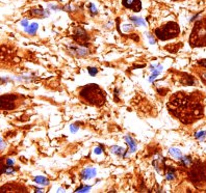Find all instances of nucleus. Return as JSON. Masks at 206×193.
Segmentation results:
<instances>
[{"instance_id": "1", "label": "nucleus", "mask_w": 206, "mask_h": 193, "mask_svg": "<svg viewBox=\"0 0 206 193\" xmlns=\"http://www.w3.org/2000/svg\"><path fill=\"white\" fill-rule=\"evenodd\" d=\"M204 100L205 93L199 90L194 93L178 91L170 97L168 111L182 124L190 125L203 117Z\"/></svg>"}, {"instance_id": "2", "label": "nucleus", "mask_w": 206, "mask_h": 193, "mask_svg": "<svg viewBox=\"0 0 206 193\" xmlns=\"http://www.w3.org/2000/svg\"><path fill=\"white\" fill-rule=\"evenodd\" d=\"M79 97L88 104L97 107L104 105L106 101V95L104 90L97 84H88L83 86L79 91Z\"/></svg>"}, {"instance_id": "3", "label": "nucleus", "mask_w": 206, "mask_h": 193, "mask_svg": "<svg viewBox=\"0 0 206 193\" xmlns=\"http://www.w3.org/2000/svg\"><path fill=\"white\" fill-rule=\"evenodd\" d=\"M188 180L196 188L204 190L206 189V164L201 161L193 162L188 173Z\"/></svg>"}, {"instance_id": "4", "label": "nucleus", "mask_w": 206, "mask_h": 193, "mask_svg": "<svg viewBox=\"0 0 206 193\" xmlns=\"http://www.w3.org/2000/svg\"><path fill=\"white\" fill-rule=\"evenodd\" d=\"M190 45L193 48L206 47V17L194 24L190 35Z\"/></svg>"}, {"instance_id": "5", "label": "nucleus", "mask_w": 206, "mask_h": 193, "mask_svg": "<svg viewBox=\"0 0 206 193\" xmlns=\"http://www.w3.org/2000/svg\"><path fill=\"white\" fill-rule=\"evenodd\" d=\"M156 38L160 41H168L177 38L180 33V28L177 22L170 21L168 23L164 24L160 27H157L154 30Z\"/></svg>"}, {"instance_id": "6", "label": "nucleus", "mask_w": 206, "mask_h": 193, "mask_svg": "<svg viewBox=\"0 0 206 193\" xmlns=\"http://www.w3.org/2000/svg\"><path fill=\"white\" fill-rule=\"evenodd\" d=\"M18 95H1V108L3 110H14L21 105L23 100Z\"/></svg>"}, {"instance_id": "7", "label": "nucleus", "mask_w": 206, "mask_h": 193, "mask_svg": "<svg viewBox=\"0 0 206 193\" xmlns=\"http://www.w3.org/2000/svg\"><path fill=\"white\" fill-rule=\"evenodd\" d=\"M122 4L124 8L138 13L142 10V2L141 0H122Z\"/></svg>"}, {"instance_id": "8", "label": "nucleus", "mask_w": 206, "mask_h": 193, "mask_svg": "<svg viewBox=\"0 0 206 193\" xmlns=\"http://www.w3.org/2000/svg\"><path fill=\"white\" fill-rule=\"evenodd\" d=\"M73 39L76 42H78V43H82V42H86L89 40V35H88V33H86V31L84 29L78 27V28H76Z\"/></svg>"}, {"instance_id": "9", "label": "nucleus", "mask_w": 206, "mask_h": 193, "mask_svg": "<svg viewBox=\"0 0 206 193\" xmlns=\"http://www.w3.org/2000/svg\"><path fill=\"white\" fill-rule=\"evenodd\" d=\"M179 82L183 85H196L197 82H196L195 78L193 76H190L188 74H181L180 75V79Z\"/></svg>"}, {"instance_id": "10", "label": "nucleus", "mask_w": 206, "mask_h": 193, "mask_svg": "<svg viewBox=\"0 0 206 193\" xmlns=\"http://www.w3.org/2000/svg\"><path fill=\"white\" fill-rule=\"evenodd\" d=\"M29 15L32 17H38V18H46L49 13L47 10H44L43 8H31L29 12Z\"/></svg>"}, {"instance_id": "11", "label": "nucleus", "mask_w": 206, "mask_h": 193, "mask_svg": "<svg viewBox=\"0 0 206 193\" xmlns=\"http://www.w3.org/2000/svg\"><path fill=\"white\" fill-rule=\"evenodd\" d=\"M96 175V169L92 167H88L80 173V177L82 180H90V179L94 178Z\"/></svg>"}, {"instance_id": "12", "label": "nucleus", "mask_w": 206, "mask_h": 193, "mask_svg": "<svg viewBox=\"0 0 206 193\" xmlns=\"http://www.w3.org/2000/svg\"><path fill=\"white\" fill-rule=\"evenodd\" d=\"M164 168H166V178H167V180H174L176 178V169L172 167V166H166V165H164Z\"/></svg>"}, {"instance_id": "13", "label": "nucleus", "mask_w": 206, "mask_h": 193, "mask_svg": "<svg viewBox=\"0 0 206 193\" xmlns=\"http://www.w3.org/2000/svg\"><path fill=\"white\" fill-rule=\"evenodd\" d=\"M125 142L129 145V149H130V153H134L136 151V140L133 138H131L130 136H125Z\"/></svg>"}, {"instance_id": "14", "label": "nucleus", "mask_w": 206, "mask_h": 193, "mask_svg": "<svg viewBox=\"0 0 206 193\" xmlns=\"http://www.w3.org/2000/svg\"><path fill=\"white\" fill-rule=\"evenodd\" d=\"M151 70L153 71V74H152L151 77L149 78V81H150V82H152V81H153V80L155 79L157 76H158L159 73H160V71L162 70V67L160 65V64H158V65H157V68H155L154 65H151Z\"/></svg>"}, {"instance_id": "15", "label": "nucleus", "mask_w": 206, "mask_h": 193, "mask_svg": "<svg viewBox=\"0 0 206 193\" xmlns=\"http://www.w3.org/2000/svg\"><path fill=\"white\" fill-rule=\"evenodd\" d=\"M130 20L132 21L134 25L136 26H145L146 25V21L144 20L143 18H140V17H130Z\"/></svg>"}, {"instance_id": "16", "label": "nucleus", "mask_w": 206, "mask_h": 193, "mask_svg": "<svg viewBox=\"0 0 206 193\" xmlns=\"http://www.w3.org/2000/svg\"><path fill=\"white\" fill-rule=\"evenodd\" d=\"M181 166H184V167H190L192 164H193V159L190 157H182L181 158Z\"/></svg>"}, {"instance_id": "17", "label": "nucleus", "mask_w": 206, "mask_h": 193, "mask_svg": "<svg viewBox=\"0 0 206 193\" xmlns=\"http://www.w3.org/2000/svg\"><path fill=\"white\" fill-rule=\"evenodd\" d=\"M169 153L170 155H172L173 157L176 158V159H181L182 158V154H181V152H180L178 149H175V147H172V149H169Z\"/></svg>"}, {"instance_id": "18", "label": "nucleus", "mask_w": 206, "mask_h": 193, "mask_svg": "<svg viewBox=\"0 0 206 193\" xmlns=\"http://www.w3.org/2000/svg\"><path fill=\"white\" fill-rule=\"evenodd\" d=\"M200 68L201 69L196 70V73L199 75V77L201 78V80L206 84V69H204V68H202V67H200Z\"/></svg>"}, {"instance_id": "19", "label": "nucleus", "mask_w": 206, "mask_h": 193, "mask_svg": "<svg viewBox=\"0 0 206 193\" xmlns=\"http://www.w3.org/2000/svg\"><path fill=\"white\" fill-rule=\"evenodd\" d=\"M38 30V24L37 23H32L31 25H29L28 27L25 28V31L29 34H36Z\"/></svg>"}, {"instance_id": "20", "label": "nucleus", "mask_w": 206, "mask_h": 193, "mask_svg": "<svg viewBox=\"0 0 206 193\" xmlns=\"http://www.w3.org/2000/svg\"><path fill=\"white\" fill-rule=\"evenodd\" d=\"M34 182L38 184H41V185H45V186L49 185L48 179L44 178V177H36V178H34Z\"/></svg>"}, {"instance_id": "21", "label": "nucleus", "mask_w": 206, "mask_h": 193, "mask_svg": "<svg viewBox=\"0 0 206 193\" xmlns=\"http://www.w3.org/2000/svg\"><path fill=\"white\" fill-rule=\"evenodd\" d=\"M16 170L14 169L13 166L11 165H4L2 167V173H8V175H11V173H14Z\"/></svg>"}, {"instance_id": "22", "label": "nucleus", "mask_w": 206, "mask_h": 193, "mask_svg": "<svg viewBox=\"0 0 206 193\" xmlns=\"http://www.w3.org/2000/svg\"><path fill=\"white\" fill-rule=\"evenodd\" d=\"M112 152L114 153V154L118 155V156H122L123 152H124V149H123L122 147H120L114 145V147H112Z\"/></svg>"}, {"instance_id": "23", "label": "nucleus", "mask_w": 206, "mask_h": 193, "mask_svg": "<svg viewBox=\"0 0 206 193\" xmlns=\"http://www.w3.org/2000/svg\"><path fill=\"white\" fill-rule=\"evenodd\" d=\"M73 50H75L77 55H86L88 54V51H86L84 48H80V47H71Z\"/></svg>"}, {"instance_id": "24", "label": "nucleus", "mask_w": 206, "mask_h": 193, "mask_svg": "<svg viewBox=\"0 0 206 193\" xmlns=\"http://www.w3.org/2000/svg\"><path fill=\"white\" fill-rule=\"evenodd\" d=\"M205 135H206V132L205 131H199V132H196V133H195V137L197 139H200V140L204 139Z\"/></svg>"}, {"instance_id": "25", "label": "nucleus", "mask_w": 206, "mask_h": 193, "mask_svg": "<svg viewBox=\"0 0 206 193\" xmlns=\"http://www.w3.org/2000/svg\"><path fill=\"white\" fill-rule=\"evenodd\" d=\"M88 71H89V73H90L91 76H95V75L98 73V69H97V68H89Z\"/></svg>"}, {"instance_id": "26", "label": "nucleus", "mask_w": 206, "mask_h": 193, "mask_svg": "<svg viewBox=\"0 0 206 193\" xmlns=\"http://www.w3.org/2000/svg\"><path fill=\"white\" fill-rule=\"evenodd\" d=\"M90 10H91L92 15H96L97 14V8L93 3H90Z\"/></svg>"}, {"instance_id": "27", "label": "nucleus", "mask_w": 206, "mask_h": 193, "mask_svg": "<svg viewBox=\"0 0 206 193\" xmlns=\"http://www.w3.org/2000/svg\"><path fill=\"white\" fill-rule=\"evenodd\" d=\"M90 188L91 187H80V188H78L76 190V192H88L90 190Z\"/></svg>"}, {"instance_id": "28", "label": "nucleus", "mask_w": 206, "mask_h": 193, "mask_svg": "<svg viewBox=\"0 0 206 193\" xmlns=\"http://www.w3.org/2000/svg\"><path fill=\"white\" fill-rule=\"evenodd\" d=\"M198 64L200 65V67H202V68H204V69H206V59L199 60V61H198Z\"/></svg>"}, {"instance_id": "29", "label": "nucleus", "mask_w": 206, "mask_h": 193, "mask_svg": "<svg viewBox=\"0 0 206 193\" xmlns=\"http://www.w3.org/2000/svg\"><path fill=\"white\" fill-rule=\"evenodd\" d=\"M21 25L24 26V27H27V25H28V21L25 19V20H22L21 21Z\"/></svg>"}, {"instance_id": "30", "label": "nucleus", "mask_w": 206, "mask_h": 193, "mask_svg": "<svg viewBox=\"0 0 206 193\" xmlns=\"http://www.w3.org/2000/svg\"><path fill=\"white\" fill-rule=\"evenodd\" d=\"M95 154H97V155H100L102 153V149H100V147H96V149H95Z\"/></svg>"}, {"instance_id": "31", "label": "nucleus", "mask_w": 206, "mask_h": 193, "mask_svg": "<svg viewBox=\"0 0 206 193\" xmlns=\"http://www.w3.org/2000/svg\"><path fill=\"white\" fill-rule=\"evenodd\" d=\"M77 130H78V127H75L74 125H71V131L73 132V133L77 131Z\"/></svg>"}, {"instance_id": "32", "label": "nucleus", "mask_w": 206, "mask_h": 193, "mask_svg": "<svg viewBox=\"0 0 206 193\" xmlns=\"http://www.w3.org/2000/svg\"><path fill=\"white\" fill-rule=\"evenodd\" d=\"M6 162H8V165H11V166L14 164V162H13V161H12L11 159H8V161H6Z\"/></svg>"}, {"instance_id": "33", "label": "nucleus", "mask_w": 206, "mask_h": 193, "mask_svg": "<svg viewBox=\"0 0 206 193\" xmlns=\"http://www.w3.org/2000/svg\"><path fill=\"white\" fill-rule=\"evenodd\" d=\"M36 191H37V192H42V190H41V189H36Z\"/></svg>"}]
</instances>
